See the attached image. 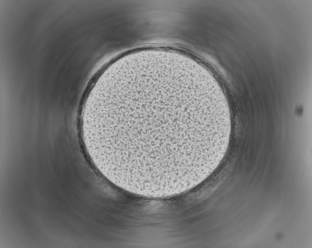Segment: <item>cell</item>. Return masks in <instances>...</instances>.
Returning <instances> with one entry per match:
<instances>
[{
	"mask_svg": "<svg viewBox=\"0 0 312 248\" xmlns=\"http://www.w3.org/2000/svg\"><path fill=\"white\" fill-rule=\"evenodd\" d=\"M203 91L174 75L154 73L121 84L108 120L112 141L140 156L170 160L189 153L205 139L198 121Z\"/></svg>",
	"mask_w": 312,
	"mask_h": 248,
	"instance_id": "6da1fadb",
	"label": "cell"
}]
</instances>
